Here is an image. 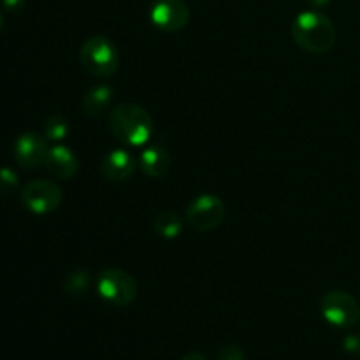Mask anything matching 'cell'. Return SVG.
I'll return each mask as SVG.
<instances>
[{"label": "cell", "instance_id": "obj_1", "mask_svg": "<svg viewBox=\"0 0 360 360\" xmlns=\"http://www.w3.org/2000/svg\"><path fill=\"white\" fill-rule=\"evenodd\" d=\"M109 130L129 146H144L153 134V118L139 104L127 102L116 105L109 115Z\"/></svg>", "mask_w": 360, "mask_h": 360}, {"label": "cell", "instance_id": "obj_2", "mask_svg": "<svg viewBox=\"0 0 360 360\" xmlns=\"http://www.w3.org/2000/svg\"><path fill=\"white\" fill-rule=\"evenodd\" d=\"M292 37L306 51L322 55L336 42V27L320 11H302L292 23Z\"/></svg>", "mask_w": 360, "mask_h": 360}, {"label": "cell", "instance_id": "obj_3", "mask_svg": "<svg viewBox=\"0 0 360 360\" xmlns=\"http://www.w3.org/2000/svg\"><path fill=\"white\" fill-rule=\"evenodd\" d=\"M79 62L91 76L111 77L118 72L120 51L111 39L104 35H94L81 46Z\"/></svg>", "mask_w": 360, "mask_h": 360}, {"label": "cell", "instance_id": "obj_4", "mask_svg": "<svg viewBox=\"0 0 360 360\" xmlns=\"http://www.w3.org/2000/svg\"><path fill=\"white\" fill-rule=\"evenodd\" d=\"M97 292L112 306H129L136 301L139 285L136 278L122 269H105L97 278Z\"/></svg>", "mask_w": 360, "mask_h": 360}, {"label": "cell", "instance_id": "obj_5", "mask_svg": "<svg viewBox=\"0 0 360 360\" xmlns=\"http://www.w3.org/2000/svg\"><path fill=\"white\" fill-rule=\"evenodd\" d=\"M225 218V204L213 193H202L188 204L185 221L197 232H207L217 229Z\"/></svg>", "mask_w": 360, "mask_h": 360}, {"label": "cell", "instance_id": "obj_6", "mask_svg": "<svg viewBox=\"0 0 360 360\" xmlns=\"http://www.w3.org/2000/svg\"><path fill=\"white\" fill-rule=\"evenodd\" d=\"M320 313L334 327L348 329L360 320L359 302L343 290L327 292L320 301Z\"/></svg>", "mask_w": 360, "mask_h": 360}, {"label": "cell", "instance_id": "obj_7", "mask_svg": "<svg viewBox=\"0 0 360 360\" xmlns=\"http://www.w3.org/2000/svg\"><path fill=\"white\" fill-rule=\"evenodd\" d=\"M21 202L30 213H53L62 204V188L51 179H34L21 190Z\"/></svg>", "mask_w": 360, "mask_h": 360}, {"label": "cell", "instance_id": "obj_8", "mask_svg": "<svg viewBox=\"0 0 360 360\" xmlns=\"http://www.w3.org/2000/svg\"><path fill=\"white\" fill-rule=\"evenodd\" d=\"M150 20L158 30L179 32L188 25L190 7L185 0H155L150 9Z\"/></svg>", "mask_w": 360, "mask_h": 360}, {"label": "cell", "instance_id": "obj_9", "mask_svg": "<svg viewBox=\"0 0 360 360\" xmlns=\"http://www.w3.org/2000/svg\"><path fill=\"white\" fill-rule=\"evenodd\" d=\"M48 141L37 132H25L14 143V160L27 171H35L44 165L48 157Z\"/></svg>", "mask_w": 360, "mask_h": 360}, {"label": "cell", "instance_id": "obj_10", "mask_svg": "<svg viewBox=\"0 0 360 360\" xmlns=\"http://www.w3.org/2000/svg\"><path fill=\"white\" fill-rule=\"evenodd\" d=\"M137 162L127 150H112L104 157L101 172L109 181H127L134 176Z\"/></svg>", "mask_w": 360, "mask_h": 360}, {"label": "cell", "instance_id": "obj_11", "mask_svg": "<svg viewBox=\"0 0 360 360\" xmlns=\"http://www.w3.org/2000/svg\"><path fill=\"white\" fill-rule=\"evenodd\" d=\"M44 167L48 169L53 178L70 179L76 176L77 169H79V162H77V157L70 148L56 144V146L49 148Z\"/></svg>", "mask_w": 360, "mask_h": 360}, {"label": "cell", "instance_id": "obj_12", "mask_svg": "<svg viewBox=\"0 0 360 360\" xmlns=\"http://www.w3.org/2000/svg\"><path fill=\"white\" fill-rule=\"evenodd\" d=\"M137 164L141 171L150 178H162L171 167V155L165 148L153 144L141 151Z\"/></svg>", "mask_w": 360, "mask_h": 360}, {"label": "cell", "instance_id": "obj_13", "mask_svg": "<svg viewBox=\"0 0 360 360\" xmlns=\"http://www.w3.org/2000/svg\"><path fill=\"white\" fill-rule=\"evenodd\" d=\"M112 94H115V90L109 84H95L94 88H90L84 94L83 101H81V111L86 116L102 115L111 104Z\"/></svg>", "mask_w": 360, "mask_h": 360}, {"label": "cell", "instance_id": "obj_14", "mask_svg": "<svg viewBox=\"0 0 360 360\" xmlns=\"http://www.w3.org/2000/svg\"><path fill=\"white\" fill-rule=\"evenodd\" d=\"M153 229L162 239H176L183 231V221L172 211H162L155 217Z\"/></svg>", "mask_w": 360, "mask_h": 360}, {"label": "cell", "instance_id": "obj_15", "mask_svg": "<svg viewBox=\"0 0 360 360\" xmlns=\"http://www.w3.org/2000/svg\"><path fill=\"white\" fill-rule=\"evenodd\" d=\"M69 120L62 115H53L44 123V137L49 141H63L69 134Z\"/></svg>", "mask_w": 360, "mask_h": 360}, {"label": "cell", "instance_id": "obj_16", "mask_svg": "<svg viewBox=\"0 0 360 360\" xmlns=\"http://www.w3.org/2000/svg\"><path fill=\"white\" fill-rule=\"evenodd\" d=\"M90 287V274L86 271H77L67 276L65 292L69 295H84Z\"/></svg>", "mask_w": 360, "mask_h": 360}, {"label": "cell", "instance_id": "obj_17", "mask_svg": "<svg viewBox=\"0 0 360 360\" xmlns=\"http://www.w3.org/2000/svg\"><path fill=\"white\" fill-rule=\"evenodd\" d=\"M18 188H20V179L16 172L7 167H0V192L14 193Z\"/></svg>", "mask_w": 360, "mask_h": 360}, {"label": "cell", "instance_id": "obj_18", "mask_svg": "<svg viewBox=\"0 0 360 360\" xmlns=\"http://www.w3.org/2000/svg\"><path fill=\"white\" fill-rule=\"evenodd\" d=\"M218 360H245V352L238 345H227L218 352Z\"/></svg>", "mask_w": 360, "mask_h": 360}, {"label": "cell", "instance_id": "obj_19", "mask_svg": "<svg viewBox=\"0 0 360 360\" xmlns=\"http://www.w3.org/2000/svg\"><path fill=\"white\" fill-rule=\"evenodd\" d=\"M345 348L354 355H360V336H348L345 340Z\"/></svg>", "mask_w": 360, "mask_h": 360}, {"label": "cell", "instance_id": "obj_20", "mask_svg": "<svg viewBox=\"0 0 360 360\" xmlns=\"http://www.w3.org/2000/svg\"><path fill=\"white\" fill-rule=\"evenodd\" d=\"M4 7L9 11H20L25 6V0H2Z\"/></svg>", "mask_w": 360, "mask_h": 360}, {"label": "cell", "instance_id": "obj_21", "mask_svg": "<svg viewBox=\"0 0 360 360\" xmlns=\"http://www.w3.org/2000/svg\"><path fill=\"white\" fill-rule=\"evenodd\" d=\"M181 360H210L204 354H199V352H192V354H186Z\"/></svg>", "mask_w": 360, "mask_h": 360}, {"label": "cell", "instance_id": "obj_22", "mask_svg": "<svg viewBox=\"0 0 360 360\" xmlns=\"http://www.w3.org/2000/svg\"><path fill=\"white\" fill-rule=\"evenodd\" d=\"M308 2L311 4V6H315V7H323V6H327L330 0H308Z\"/></svg>", "mask_w": 360, "mask_h": 360}, {"label": "cell", "instance_id": "obj_23", "mask_svg": "<svg viewBox=\"0 0 360 360\" xmlns=\"http://www.w3.org/2000/svg\"><path fill=\"white\" fill-rule=\"evenodd\" d=\"M0 27H2V13H0Z\"/></svg>", "mask_w": 360, "mask_h": 360}]
</instances>
